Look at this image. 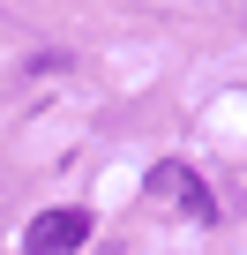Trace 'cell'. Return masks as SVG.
<instances>
[{"instance_id": "2", "label": "cell", "mask_w": 247, "mask_h": 255, "mask_svg": "<svg viewBox=\"0 0 247 255\" xmlns=\"http://www.w3.org/2000/svg\"><path fill=\"white\" fill-rule=\"evenodd\" d=\"M150 195H158V203H180L195 225H210V218H217V195H210V188H202V173H195V165H180V158H158V165H150Z\"/></svg>"}, {"instance_id": "1", "label": "cell", "mask_w": 247, "mask_h": 255, "mask_svg": "<svg viewBox=\"0 0 247 255\" xmlns=\"http://www.w3.org/2000/svg\"><path fill=\"white\" fill-rule=\"evenodd\" d=\"M90 210L82 203H60V210H38L30 218V233H23V255H75L82 240H90Z\"/></svg>"}]
</instances>
